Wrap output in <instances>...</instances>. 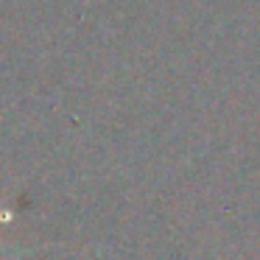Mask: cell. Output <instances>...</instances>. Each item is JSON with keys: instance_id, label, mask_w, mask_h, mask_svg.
Returning a JSON list of instances; mask_svg holds the SVG:
<instances>
[{"instance_id": "cell-1", "label": "cell", "mask_w": 260, "mask_h": 260, "mask_svg": "<svg viewBox=\"0 0 260 260\" xmlns=\"http://www.w3.org/2000/svg\"><path fill=\"white\" fill-rule=\"evenodd\" d=\"M0 218H9V213H6V210H3V213H0ZM0 249H3V246H0Z\"/></svg>"}]
</instances>
